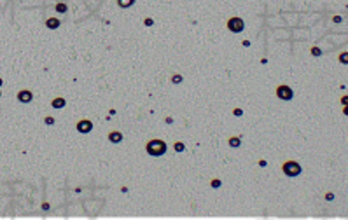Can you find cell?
Returning a JSON list of instances; mask_svg holds the SVG:
<instances>
[{
	"instance_id": "obj_1",
	"label": "cell",
	"mask_w": 348,
	"mask_h": 220,
	"mask_svg": "<svg viewBox=\"0 0 348 220\" xmlns=\"http://www.w3.org/2000/svg\"><path fill=\"white\" fill-rule=\"evenodd\" d=\"M145 150H147V154H149V156L159 157V156H163V154L166 152V143L163 140H159V138H154V140L147 141Z\"/></svg>"
},
{
	"instance_id": "obj_2",
	"label": "cell",
	"mask_w": 348,
	"mask_h": 220,
	"mask_svg": "<svg viewBox=\"0 0 348 220\" xmlns=\"http://www.w3.org/2000/svg\"><path fill=\"white\" fill-rule=\"evenodd\" d=\"M282 171H283L287 177L294 178V177H299L303 170H301L299 163H296V161H287V163H283V166H282Z\"/></svg>"
},
{
	"instance_id": "obj_3",
	"label": "cell",
	"mask_w": 348,
	"mask_h": 220,
	"mask_svg": "<svg viewBox=\"0 0 348 220\" xmlns=\"http://www.w3.org/2000/svg\"><path fill=\"white\" fill-rule=\"evenodd\" d=\"M227 28H229V31H233V33H240V31H243V28H245L243 19L238 18V16L229 18V19H227Z\"/></svg>"
},
{
	"instance_id": "obj_4",
	"label": "cell",
	"mask_w": 348,
	"mask_h": 220,
	"mask_svg": "<svg viewBox=\"0 0 348 220\" xmlns=\"http://www.w3.org/2000/svg\"><path fill=\"white\" fill-rule=\"evenodd\" d=\"M276 96L280 98V100H283V101H289V100L294 98V91L289 86H278V87H276Z\"/></svg>"
},
{
	"instance_id": "obj_5",
	"label": "cell",
	"mask_w": 348,
	"mask_h": 220,
	"mask_svg": "<svg viewBox=\"0 0 348 220\" xmlns=\"http://www.w3.org/2000/svg\"><path fill=\"white\" fill-rule=\"evenodd\" d=\"M91 129H93V122L89 121V119H82V121L77 122V131H79V133L86 134V133H89Z\"/></svg>"
},
{
	"instance_id": "obj_6",
	"label": "cell",
	"mask_w": 348,
	"mask_h": 220,
	"mask_svg": "<svg viewBox=\"0 0 348 220\" xmlns=\"http://www.w3.org/2000/svg\"><path fill=\"white\" fill-rule=\"evenodd\" d=\"M109 140L112 141V143H121L122 141V133H119V131H112V133H109Z\"/></svg>"
},
{
	"instance_id": "obj_7",
	"label": "cell",
	"mask_w": 348,
	"mask_h": 220,
	"mask_svg": "<svg viewBox=\"0 0 348 220\" xmlns=\"http://www.w3.org/2000/svg\"><path fill=\"white\" fill-rule=\"evenodd\" d=\"M18 100L19 101H23V103H28V101H32V93L30 91H19Z\"/></svg>"
},
{
	"instance_id": "obj_8",
	"label": "cell",
	"mask_w": 348,
	"mask_h": 220,
	"mask_svg": "<svg viewBox=\"0 0 348 220\" xmlns=\"http://www.w3.org/2000/svg\"><path fill=\"white\" fill-rule=\"evenodd\" d=\"M47 28H58L60 26V19H56V18H49L47 19Z\"/></svg>"
},
{
	"instance_id": "obj_9",
	"label": "cell",
	"mask_w": 348,
	"mask_h": 220,
	"mask_svg": "<svg viewBox=\"0 0 348 220\" xmlns=\"http://www.w3.org/2000/svg\"><path fill=\"white\" fill-rule=\"evenodd\" d=\"M135 4V0H117V6L122 7V9H126V7H131Z\"/></svg>"
},
{
	"instance_id": "obj_10",
	"label": "cell",
	"mask_w": 348,
	"mask_h": 220,
	"mask_svg": "<svg viewBox=\"0 0 348 220\" xmlns=\"http://www.w3.org/2000/svg\"><path fill=\"white\" fill-rule=\"evenodd\" d=\"M53 107H54V108L65 107V100H63V98H54V100H53Z\"/></svg>"
},
{
	"instance_id": "obj_11",
	"label": "cell",
	"mask_w": 348,
	"mask_h": 220,
	"mask_svg": "<svg viewBox=\"0 0 348 220\" xmlns=\"http://www.w3.org/2000/svg\"><path fill=\"white\" fill-rule=\"evenodd\" d=\"M240 143H241V140H240V138H236V136L229 138V147H240Z\"/></svg>"
},
{
	"instance_id": "obj_12",
	"label": "cell",
	"mask_w": 348,
	"mask_h": 220,
	"mask_svg": "<svg viewBox=\"0 0 348 220\" xmlns=\"http://www.w3.org/2000/svg\"><path fill=\"white\" fill-rule=\"evenodd\" d=\"M173 148H175L177 152H182V150H184V148H185V147H184V143H182V141H175V145H173Z\"/></svg>"
},
{
	"instance_id": "obj_13",
	"label": "cell",
	"mask_w": 348,
	"mask_h": 220,
	"mask_svg": "<svg viewBox=\"0 0 348 220\" xmlns=\"http://www.w3.org/2000/svg\"><path fill=\"white\" fill-rule=\"evenodd\" d=\"M171 82H173V84H178V82H182V75H178V73H175V75L171 77Z\"/></svg>"
},
{
	"instance_id": "obj_14",
	"label": "cell",
	"mask_w": 348,
	"mask_h": 220,
	"mask_svg": "<svg viewBox=\"0 0 348 220\" xmlns=\"http://www.w3.org/2000/svg\"><path fill=\"white\" fill-rule=\"evenodd\" d=\"M56 11L58 12H65L67 11V6H65V4H58V6H56Z\"/></svg>"
},
{
	"instance_id": "obj_15",
	"label": "cell",
	"mask_w": 348,
	"mask_h": 220,
	"mask_svg": "<svg viewBox=\"0 0 348 220\" xmlns=\"http://www.w3.org/2000/svg\"><path fill=\"white\" fill-rule=\"evenodd\" d=\"M312 54L313 56H320V49H318V47H313L312 49Z\"/></svg>"
},
{
	"instance_id": "obj_16",
	"label": "cell",
	"mask_w": 348,
	"mask_h": 220,
	"mask_svg": "<svg viewBox=\"0 0 348 220\" xmlns=\"http://www.w3.org/2000/svg\"><path fill=\"white\" fill-rule=\"evenodd\" d=\"M219 185H220V180H214V182H212V187H215V189H217Z\"/></svg>"
},
{
	"instance_id": "obj_17",
	"label": "cell",
	"mask_w": 348,
	"mask_h": 220,
	"mask_svg": "<svg viewBox=\"0 0 348 220\" xmlns=\"http://www.w3.org/2000/svg\"><path fill=\"white\" fill-rule=\"evenodd\" d=\"M233 114H234V116H241L243 112H241V110H240V108H236V110H234V112H233Z\"/></svg>"
},
{
	"instance_id": "obj_18",
	"label": "cell",
	"mask_w": 348,
	"mask_h": 220,
	"mask_svg": "<svg viewBox=\"0 0 348 220\" xmlns=\"http://www.w3.org/2000/svg\"><path fill=\"white\" fill-rule=\"evenodd\" d=\"M145 24H147V26H151V24H152V19L147 18V19H145Z\"/></svg>"
},
{
	"instance_id": "obj_19",
	"label": "cell",
	"mask_w": 348,
	"mask_h": 220,
	"mask_svg": "<svg viewBox=\"0 0 348 220\" xmlns=\"http://www.w3.org/2000/svg\"><path fill=\"white\" fill-rule=\"evenodd\" d=\"M341 61H343V63H346V53H343V54H341Z\"/></svg>"
},
{
	"instance_id": "obj_20",
	"label": "cell",
	"mask_w": 348,
	"mask_h": 220,
	"mask_svg": "<svg viewBox=\"0 0 348 220\" xmlns=\"http://www.w3.org/2000/svg\"><path fill=\"white\" fill-rule=\"evenodd\" d=\"M0 86H2V79H0Z\"/></svg>"
}]
</instances>
